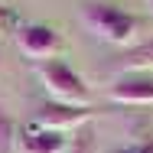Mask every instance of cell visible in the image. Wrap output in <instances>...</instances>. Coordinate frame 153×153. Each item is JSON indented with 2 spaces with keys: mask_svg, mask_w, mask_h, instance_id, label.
Wrapping results in <instances>:
<instances>
[{
  "mask_svg": "<svg viewBox=\"0 0 153 153\" xmlns=\"http://www.w3.org/2000/svg\"><path fill=\"white\" fill-rule=\"evenodd\" d=\"M82 23L104 42L111 46H130L137 39V16H130L127 10L114 7V3H101V0H91L82 7Z\"/></svg>",
  "mask_w": 153,
  "mask_h": 153,
  "instance_id": "cell-1",
  "label": "cell"
},
{
  "mask_svg": "<svg viewBox=\"0 0 153 153\" xmlns=\"http://www.w3.org/2000/svg\"><path fill=\"white\" fill-rule=\"evenodd\" d=\"M39 78L42 88L52 101L59 104H75V108H88L91 104V88L85 85V78L62 59H49L39 65Z\"/></svg>",
  "mask_w": 153,
  "mask_h": 153,
  "instance_id": "cell-2",
  "label": "cell"
},
{
  "mask_svg": "<svg viewBox=\"0 0 153 153\" xmlns=\"http://www.w3.org/2000/svg\"><path fill=\"white\" fill-rule=\"evenodd\" d=\"M16 46L26 59H39V65H42L62 49V36L46 23H26L16 30Z\"/></svg>",
  "mask_w": 153,
  "mask_h": 153,
  "instance_id": "cell-3",
  "label": "cell"
},
{
  "mask_svg": "<svg viewBox=\"0 0 153 153\" xmlns=\"http://www.w3.org/2000/svg\"><path fill=\"white\" fill-rule=\"evenodd\" d=\"M91 108H75V104H59V101H49V104H42L39 108V114H36V127H49V130H78V127H85V124L91 121Z\"/></svg>",
  "mask_w": 153,
  "mask_h": 153,
  "instance_id": "cell-4",
  "label": "cell"
},
{
  "mask_svg": "<svg viewBox=\"0 0 153 153\" xmlns=\"http://www.w3.org/2000/svg\"><path fill=\"white\" fill-rule=\"evenodd\" d=\"M114 104H153V75L150 72H130L117 75V82L108 88Z\"/></svg>",
  "mask_w": 153,
  "mask_h": 153,
  "instance_id": "cell-5",
  "label": "cell"
},
{
  "mask_svg": "<svg viewBox=\"0 0 153 153\" xmlns=\"http://www.w3.org/2000/svg\"><path fill=\"white\" fill-rule=\"evenodd\" d=\"M62 150H68V140L49 127H36L26 137H20V153H62Z\"/></svg>",
  "mask_w": 153,
  "mask_h": 153,
  "instance_id": "cell-6",
  "label": "cell"
},
{
  "mask_svg": "<svg viewBox=\"0 0 153 153\" xmlns=\"http://www.w3.org/2000/svg\"><path fill=\"white\" fill-rule=\"evenodd\" d=\"M153 68V42H140V46H130V52H124L117 59V72L130 75V72H150Z\"/></svg>",
  "mask_w": 153,
  "mask_h": 153,
  "instance_id": "cell-7",
  "label": "cell"
},
{
  "mask_svg": "<svg viewBox=\"0 0 153 153\" xmlns=\"http://www.w3.org/2000/svg\"><path fill=\"white\" fill-rule=\"evenodd\" d=\"M68 153H98V137L88 124L75 130V140L68 143Z\"/></svg>",
  "mask_w": 153,
  "mask_h": 153,
  "instance_id": "cell-8",
  "label": "cell"
},
{
  "mask_svg": "<svg viewBox=\"0 0 153 153\" xmlns=\"http://www.w3.org/2000/svg\"><path fill=\"white\" fill-rule=\"evenodd\" d=\"M16 143V124L7 114V108H0V153H13Z\"/></svg>",
  "mask_w": 153,
  "mask_h": 153,
  "instance_id": "cell-9",
  "label": "cell"
},
{
  "mask_svg": "<svg viewBox=\"0 0 153 153\" xmlns=\"http://www.w3.org/2000/svg\"><path fill=\"white\" fill-rule=\"evenodd\" d=\"M130 153H153V140H143V143H137Z\"/></svg>",
  "mask_w": 153,
  "mask_h": 153,
  "instance_id": "cell-10",
  "label": "cell"
},
{
  "mask_svg": "<svg viewBox=\"0 0 153 153\" xmlns=\"http://www.w3.org/2000/svg\"><path fill=\"white\" fill-rule=\"evenodd\" d=\"M3 20H7V10H3V7H0V23H3Z\"/></svg>",
  "mask_w": 153,
  "mask_h": 153,
  "instance_id": "cell-11",
  "label": "cell"
},
{
  "mask_svg": "<svg viewBox=\"0 0 153 153\" xmlns=\"http://www.w3.org/2000/svg\"><path fill=\"white\" fill-rule=\"evenodd\" d=\"M147 10H150V13H153V0H147Z\"/></svg>",
  "mask_w": 153,
  "mask_h": 153,
  "instance_id": "cell-12",
  "label": "cell"
},
{
  "mask_svg": "<svg viewBox=\"0 0 153 153\" xmlns=\"http://www.w3.org/2000/svg\"><path fill=\"white\" fill-rule=\"evenodd\" d=\"M0 26H3V23H0Z\"/></svg>",
  "mask_w": 153,
  "mask_h": 153,
  "instance_id": "cell-13",
  "label": "cell"
}]
</instances>
